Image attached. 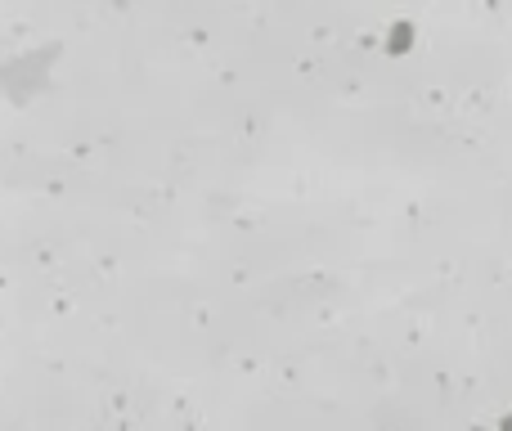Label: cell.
Returning <instances> with one entry per match:
<instances>
[{
	"mask_svg": "<svg viewBox=\"0 0 512 431\" xmlns=\"http://www.w3.org/2000/svg\"><path fill=\"white\" fill-rule=\"evenodd\" d=\"M504 431H512V418H508V423H504Z\"/></svg>",
	"mask_w": 512,
	"mask_h": 431,
	"instance_id": "1",
	"label": "cell"
}]
</instances>
